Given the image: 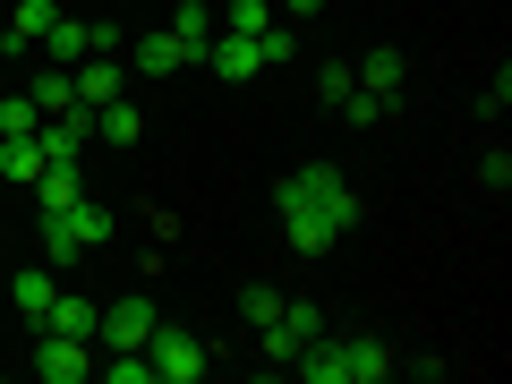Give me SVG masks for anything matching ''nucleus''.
Returning <instances> with one entry per match:
<instances>
[{"mask_svg": "<svg viewBox=\"0 0 512 384\" xmlns=\"http://www.w3.org/2000/svg\"><path fill=\"white\" fill-rule=\"evenodd\" d=\"M197 60H205V69H214V77H231V86H248V77H256V69H265V52H256V43H248V35H231V26H222V35H214V43H205V52H197Z\"/></svg>", "mask_w": 512, "mask_h": 384, "instance_id": "8", "label": "nucleus"}, {"mask_svg": "<svg viewBox=\"0 0 512 384\" xmlns=\"http://www.w3.org/2000/svg\"><path fill=\"white\" fill-rule=\"evenodd\" d=\"M146 359H154V376H163V384H197V376H205V359H214V350H205L197 333H180V325H154Z\"/></svg>", "mask_w": 512, "mask_h": 384, "instance_id": "5", "label": "nucleus"}, {"mask_svg": "<svg viewBox=\"0 0 512 384\" xmlns=\"http://www.w3.org/2000/svg\"><path fill=\"white\" fill-rule=\"evenodd\" d=\"M350 86H359V77H350V60H333V69H316V94H325L333 111H342V94H350Z\"/></svg>", "mask_w": 512, "mask_h": 384, "instance_id": "24", "label": "nucleus"}, {"mask_svg": "<svg viewBox=\"0 0 512 384\" xmlns=\"http://www.w3.org/2000/svg\"><path fill=\"white\" fill-rule=\"evenodd\" d=\"M94 137H103V146H137V137H146V111H137V103L120 94V103H103V111H94Z\"/></svg>", "mask_w": 512, "mask_h": 384, "instance_id": "13", "label": "nucleus"}, {"mask_svg": "<svg viewBox=\"0 0 512 384\" xmlns=\"http://www.w3.org/2000/svg\"><path fill=\"white\" fill-rule=\"evenodd\" d=\"M350 77H359V86L376 94V103H393V94H402V77H410V60L393 52V43H384V52H367V60H359V69H350Z\"/></svg>", "mask_w": 512, "mask_h": 384, "instance_id": "11", "label": "nucleus"}, {"mask_svg": "<svg viewBox=\"0 0 512 384\" xmlns=\"http://www.w3.org/2000/svg\"><path fill=\"white\" fill-rule=\"evenodd\" d=\"M316 9H325V0H282V18H316Z\"/></svg>", "mask_w": 512, "mask_h": 384, "instance_id": "27", "label": "nucleus"}, {"mask_svg": "<svg viewBox=\"0 0 512 384\" xmlns=\"http://www.w3.org/2000/svg\"><path fill=\"white\" fill-rule=\"evenodd\" d=\"M86 342H77V333H35V376L43 384H77V376H86Z\"/></svg>", "mask_w": 512, "mask_h": 384, "instance_id": "7", "label": "nucleus"}, {"mask_svg": "<svg viewBox=\"0 0 512 384\" xmlns=\"http://www.w3.org/2000/svg\"><path fill=\"white\" fill-rule=\"evenodd\" d=\"M274 18H282L274 0H231V9H222V26H231V35H248V43L265 35V26H274Z\"/></svg>", "mask_w": 512, "mask_h": 384, "instance_id": "21", "label": "nucleus"}, {"mask_svg": "<svg viewBox=\"0 0 512 384\" xmlns=\"http://www.w3.org/2000/svg\"><path fill=\"white\" fill-rule=\"evenodd\" d=\"M103 376H111V384H154V359H146V350H111Z\"/></svg>", "mask_w": 512, "mask_h": 384, "instance_id": "23", "label": "nucleus"}, {"mask_svg": "<svg viewBox=\"0 0 512 384\" xmlns=\"http://www.w3.org/2000/svg\"><path fill=\"white\" fill-rule=\"evenodd\" d=\"M0 180H9V188H35L43 180V146H35V137H0Z\"/></svg>", "mask_w": 512, "mask_h": 384, "instance_id": "15", "label": "nucleus"}, {"mask_svg": "<svg viewBox=\"0 0 512 384\" xmlns=\"http://www.w3.org/2000/svg\"><path fill=\"white\" fill-rule=\"evenodd\" d=\"M478 180H487L495 197H504V188H512V154H487V163H478Z\"/></svg>", "mask_w": 512, "mask_h": 384, "instance_id": "26", "label": "nucleus"}, {"mask_svg": "<svg viewBox=\"0 0 512 384\" xmlns=\"http://www.w3.org/2000/svg\"><path fill=\"white\" fill-rule=\"evenodd\" d=\"M52 18H60V0H18V9H9V52L43 43V35H52Z\"/></svg>", "mask_w": 512, "mask_h": 384, "instance_id": "14", "label": "nucleus"}, {"mask_svg": "<svg viewBox=\"0 0 512 384\" xmlns=\"http://www.w3.org/2000/svg\"><path fill=\"white\" fill-rule=\"evenodd\" d=\"M154 325H163V316H154V299L128 291V299H111V308L94 316V342H103V350H146Z\"/></svg>", "mask_w": 512, "mask_h": 384, "instance_id": "4", "label": "nucleus"}, {"mask_svg": "<svg viewBox=\"0 0 512 384\" xmlns=\"http://www.w3.org/2000/svg\"><path fill=\"white\" fill-rule=\"evenodd\" d=\"M291 376H308V384H376V376H393V350L384 342H359V333H316L308 350L291 359Z\"/></svg>", "mask_w": 512, "mask_h": 384, "instance_id": "2", "label": "nucleus"}, {"mask_svg": "<svg viewBox=\"0 0 512 384\" xmlns=\"http://www.w3.org/2000/svg\"><path fill=\"white\" fill-rule=\"evenodd\" d=\"M163 26H171V35H180V43H188V60H197L205 43H214V9H205V0H180V9H171Z\"/></svg>", "mask_w": 512, "mask_h": 384, "instance_id": "18", "label": "nucleus"}, {"mask_svg": "<svg viewBox=\"0 0 512 384\" xmlns=\"http://www.w3.org/2000/svg\"><path fill=\"white\" fill-rule=\"evenodd\" d=\"M0 86H9V60H0Z\"/></svg>", "mask_w": 512, "mask_h": 384, "instance_id": "28", "label": "nucleus"}, {"mask_svg": "<svg viewBox=\"0 0 512 384\" xmlns=\"http://www.w3.org/2000/svg\"><path fill=\"white\" fill-rule=\"evenodd\" d=\"M69 77H77V103H86V111L120 103V86H128V77H120V60H111V52H94L86 69H69Z\"/></svg>", "mask_w": 512, "mask_h": 384, "instance_id": "9", "label": "nucleus"}, {"mask_svg": "<svg viewBox=\"0 0 512 384\" xmlns=\"http://www.w3.org/2000/svg\"><path fill=\"white\" fill-rule=\"evenodd\" d=\"M274 205H282V231H291L299 256H325L333 239L359 222V188H350L333 163H299L291 180L274 188Z\"/></svg>", "mask_w": 512, "mask_h": 384, "instance_id": "1", "label": "nucleus"}, {"mask_svg": "<svg viewBox=\"0 0 512 384\" xmlns=\"http://www.w3.org/2000/svg\"><path fill=\"white\" fill-rule=\"evenodd\" d=\"M103 239H111V214L94 197H69L60 214H43V256H52V265H77V256L103 248Z\"/></svg>", "mask_w": 512, "mask_h": 384, "instance_id": "3", "label": "nucleus"}, {"mask_svg": "<svg viewBox=\"0 0 512 384\" xmlns=\"http://www.w3.org/2000/svg\"><path fill=\"white\" fill-rule=\"evenodd\" d=\"M43 52H52L60 69H77V60L111 52V26H94V18H52V35H43Z\"/></svg>", "mask_w": 512, "mask_h": 384, "instance_id": "6", "label": "nucleus"}, {"mask_svg": "<svg viewBox=\"0 0 512 384\" xmlns=\"http://www.w3.org/2000/svg\"><path fill=\"white\" fill-rule=\"evenodd\" d=\"M128 9H137V0H128Z\"/></svg>", "mask_w": 512, "mask_h": 384, "instance_id": "29", "label": "nucleus"}, {"mask_svg": "<svg viewBox=\"0 0 512 384\" xmlns=\"http://www.w3.org/2000/svg\"><path fill=\"white\" fill-rule=\"evenodd\" d=\"M69 197H86V171H77V154H52L43 180H35V205H43V214H60Z\"/></svg>", "mask_w": 512, "mask_h": 384, "instance_id": "10", "label": "nucleus"}, {"mask_svg": "<svg viewBox=\"0 0 512 384\" xmlns=\"http://www.w3.org/2000/svg\"><path fill=\"white\" fill-rule=\"evenodd\" d=\"M35 128H43L35 94H26V86H0V137H35Z\"/></svg>", "mask_w": 512, "mask_h": 384, "instance_id": "20", "label": "nucleus"}, {"mask_svg": "<svg viewBox=\"0 0 512 384\" xmlns=\"http://www.w3.org/2000/svg\"><path fill=\"white\" fill-rule=\"evenodd\" d=\"M26 94H35V111H43V120H52V111H77V77L60 69V60H52L43 77H26Z\"/></svg>", "mask_w": 512, "mask_h": 384, "instance_id": "16", "label": "nucleus"}, {"mask_svg": "<svg viewBox=\"0 0 512 384\" xmlns=\"http://www.w3.org/2000/svg\"><path fill=\"white\" fill-rule=\"evenodd\" d=\"M137 69H146V77H171V69H188V43L171 35V26H146V35H137Z\"/></svg>", "mask_w": 512, "mask_h": 384, "instance_id": "12", "label": "nucleus"}, {"mask_svg": "<svg viewBox=\"0 0 512 384\" xmlns=\"http://www.w3.org/2000/svg\"><path fill=\"white\" fill-rule=\"evenodd\" d=\"M52 299H60V282L43 274V265H35V274H18V316H26L35 333H43V316H52Z\"/></svg>", "mask_w": 512, "mask_h": 384, "instance_id": "19", "label": "nucleus"}, {"mask_svg": "<svg viewBox=\"0 0 512 384\" xmlns=\"http://www.w3.org/2000/svg\"><path fill=\"white\" fill-rule=\"evenodd\" d=\"M282 299H291V291H274V282H248V291H239V308H248V325H274Z\"/></svg>", "mask_w": 512, "mask_h": 384, "instance_id": "22", "label": "nucleus"}, {"mask_svg": "<svg viewBox=\"0 0 512 384\" xmlns=\"http://www.w3.org/2000/svg\"><path fill=\"white\" fill-rule=\"evenodd\" d=\"M94 316H103V308H94V299L60 291V299H52V316H43V333H77V342H94Z\"/></svg>", "mask_w": 512, "mask_h": 384, "instance_id": "17", "label": "nucleus"}, {"mask_svg": "<svg viewBox=\"0 0 512 384\" xmlns=\"http://www.w3.org/2000/svg\"><path fill=\"white\" fill-rule=\"evenodd\" d=\"M256 52H265V69H282V60H291V26L274 18V26H265V35H256Z\"/></svg>", "mask_w": 512, "mask_h": 384, "instance_id": "25", "label": "nucleus"}]
</instances>
